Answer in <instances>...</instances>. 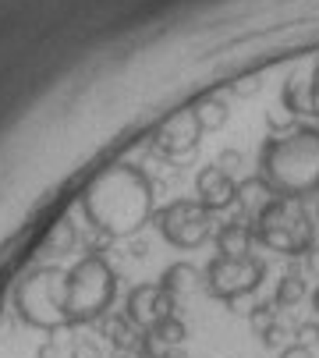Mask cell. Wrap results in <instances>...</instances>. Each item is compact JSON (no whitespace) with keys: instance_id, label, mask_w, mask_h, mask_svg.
I'll return each instance as SVG.
<instances>
[{"instance_id":"ba28073f","label":"cell","mask_w":319,"mask_h":358,"mask_svg":"<svg viewBox=\"0 0 319 358\" xmlns=\"http://www.w3.org/2000/svg\"><path fill=\"white\" fill-rule=\"evenodd\" d=\"M312 270H319V248L312 252Z\"/></svg>"},{"instance_id":"277c9868","label":"cell","mask_w":319,"mask_h":358,"mask_svg":"<svg viewBox=\"0 0 319 358\" xmlns=\"http://www.w3.org/2000/svg\"><path fill=\"white\" fill-rule=\"evenodd\" d=\"M199 188H202V195H206V206H227L231 202V185L217 174V171H206L202 178H199Z\"/></svg>"},{"instance_id":"7a4b0ae2","label":"cell","mask_w":319,"mask_h":358,"mask_svg":"<svg viewBox=\"0 0 319 358\" xmlns=\"http://www.w3.org/2000/svg\"><path fill=\"white\" fill-rule=\"evenodd\" d=\"M262 280V263L255 259H217L209 263V291L234 301L241 291H252Z\"/></svg>"},{"instance_id":"52a82bcc","label":"cell","mask_w":319,"mask_h":358,"mask_svg":"<svg viewBox=\"0 0 319 358\" xmlns=\"http://www.w3.org/2000/svg\"><path fill=\"white\" fill-rule=\"evenodd\" d=\"M284 358H312V355H309L305 348H288V351H284Z\"/></svg>"},{"instance_id":"3957f363","label":"cell","mask_w":319,"mask_h":358,"mask_svg":"<svg viewBox=\"0 0 319 358\" xmlns=\"http://www.w3.org/2000/svg\"><path fill=\"white\" fill-rule=\"evenodd\" d=\"M160 227H164V234L174 241V245H202L206 234H209V220L199 206H192V202H178V206H171L164 217H160Z\"/></svg>"},{"instance_id":"6da1fadb","label":"cell","mask_w":319,"mask_h":358,"mask_svg":"<svg viewBox=\"0 0 319 358\" xmlns=\"http://www.w3.org/2000/svg\"><path fill=\"white\" fill-rule=\"evenodd\" d=\"M262 181L288 199H305L319 192V131H298L291 138L266 142Z\"/></svg>"},{"instance_id":"9c48e42d","label":"cell","mask_w":319,"mask_h":358,"mask_svg":"<svg viewBox=\"0 0 319 358\" xmlns=\"http://www.w3.org/2000/svg\"><path fill=\"white\" fill-rule=\"evenodd\" d=\"M316 313H319V291H316Z\"/></svg>"},{"instance_id":"5b68a950","label":"cell","mask_w":319,"mask_h":358,"mask_svg":"<svg viewBox=\"0 0 319 358\" xmlns=\"http://www.w3.org/2000/svg\"><path fill=\"white\" fill-rule=\"evenodd\" d=\"M245 248H248V238H245V231H241L238 224L224 227V234H220V252H224V259H241V255H245Z\"/></svg>"},{"instance_id":"8992f818","label":"cell","mask_w":319,"mask_h":358,"mask_svg":"<svg viewBox=\"0 0 319 358\" xmlns=\"http://www.w3.org/2000/svg\"><path fill=\"white\" fill-rule=\"evenodd\" d=\"M302 298V280L298 277H284V284H281V291H277V301L281 305H291V301H298Z\"/></svg>"}]
</instances>
